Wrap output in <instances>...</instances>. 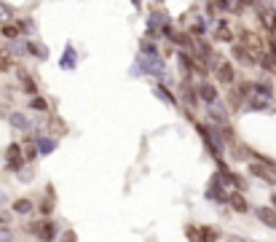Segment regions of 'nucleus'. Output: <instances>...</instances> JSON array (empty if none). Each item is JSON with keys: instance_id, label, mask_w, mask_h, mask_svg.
Listing matches in <instances>:
<instances>
[{"instance_id": "9b49d317", "label": "nucleus", "mask_w": 276, "mask_h": 242, "mask_svg": "<svg viewBox=\"0 0 276 242\" xmlns=\"http://www.w3.org/2000/svg\"><path fill=\"white\" fill-rule=\"evenodd\" d=\"M201 97L207 100V103H215V100H217L215 87H212V84H204V87H201Z\"/></svg>"}, {"instance_id": "1a4fd4ad", "label": "nucleus", "mask_w": 276, "mask_h": 242, "mask_svg": "<svg viewBox=\"0 0 276 242\" xmlns=\"http://www.w3.org/2000/svg\"><path fill=\"white\" fill-rule=\"evenodd\" d=\"M249 173H252V175H257V178H263L265 183H276V178L268 173L265 167H260V165H252V167H249Z\"/></svg>"}, {"instance_id": "9d476101", "label": "nucleus", "mask_w": 276, "mask_h": 242, "mask_svg": "<svg viewBox=\"0 0 276 242\" xmlns=\"http://www.w3.org/2000/svg\"><path fill=\"white\" fill-rule=\"evenodd\" d=\"M231 207H233V210H239V213H247V210H249L247 199H244L241 194H233V197H231Z\"/></svg>"}, {"instance_id": "f03ea898", "label": "nucleus", "mask_w": 276, "mask_h": 242, "mask_svg": "<svg viewBox=\"0 0 276 242\" xmlns=\"http://www.w3.org/2000/svg\"><path fill=\"white\" fill-rule=\"evenodd\" d=\"M233 57L241 62V65H257V57H255V51L252 49H247L244 43H233Z\"/></svg>"}, {"instance_id": "dca6fc26", "label": "nucleus", "mask_w": 276, "mask_h": 242, "mask_svg": "<svg viewBox=\"0 0 276 242\" xmlns=\"http://www.w3.org/2000/svg\"><path fill=\"white\" fill-rule=\"evenodd\" d=\"M51 207H54L51 202H41V213H46V215H49V213H51Z\"/></svg>"}, {"instance_id": "39448f33", "label": "nucleus", "mask_w": 276, "mask_h": 242, "mask_svg": "<svg viewBox=\"0 0 276 242\" xmlns=\"http://www.w3.org/2000/svg\"><path fill=\"white\" fill-rule=\"evenodd\" d=\"M6 156H9V167L17 170V167L22 165V159H25V151H22V145L14 143V145H9V153H6ZM25 162H27V159H25Z\"/></svg>"}, {"instance_id": "f3484780", "label": "nucleus", "mask_w": 276, "mask_h": 242, "mask_svg": "<svg viewBox=\"0 0 276 242\" xmlns=\"http://www.w3.org/2000/svg\"><path fill=\"white\" fill-rule=\"evenodd\" d=\"M239 3H255V0H239Z\"/></svg>"}, {"instance_id": "0eeeda50", "label": "nucleus", "mask_w": 276, "mask_h": 242, "mask_svg": "<svg viewBox=\"0 0 276 242\" xmlns=\"http://www.w3.org/2000/svg\"><path fill=\"white\" fill-rule=\"evenodd\" d=\"M188 237H196V239H217L220 231L209 229V226H204V229H188Z\"/></svg>"}, {"instance_id": "2eb2a0df", "label": "nucleus", "mask_w": 276, "mask_h": 242, "mask_svg": "<svg viewBox=\"0 0 276 242\" xmlns=\"http://www.w3.org/2000/svg\"><path fill=\"white\" fill-rule=\"evenodd\" d=\"M22 151L27 153V162H33V159H35V145H33V143H27L25 148H22Z\"/></svg>"}, {"instance_id": "f8f14e48", "label": "nucleus", "mask_w": 276, "mask_h": 242, "mask_svg": "<svg viewBox=\"0 0 276 242\" xmlns=\"http://www.w3.org/2000/svg\"><path fill=\"white\" fill-rule=\"evenodd\" d=\"M0 35L3 38H17L19 35V25H3L0 27Z\"/></svg>"}, {"instance_id": "f257e3e1", "label": "nucleus", "mask_w": 276, "mask_h": 242, "mask_svg": "<svg viewBox=\"0 0 276 242\" xmlns=\"http://www.w3.org/2000/svg\"><path fill=\"white\" fill-rule=\"evenodd\" d=\"M239 43H244L247 49H252V51H255V57H257V59H263L265 54H268V49H265V41H263V38H260V35L255 33V30H247V27H244V30H239Z\"/></svg>"}, {"instance_id": "20e7f679", "label": "nucleus", "mask_w": 276, "mask_h": 242, "mask_svg": "<svg viewBox=\"0 0 276 242\" xmlns=\"http://www.w3.org/2000/svg\"><path fill=\"white\" fill-rule=\"evenodd\" d=\"M30 229H33L41 239H51V237H54V223H51V221H35Z\"/></svg>"}, {"instance_id": "4468645a", "label": "nucleus", "mask_w": 276, "mask_h": 242, "mask_svg": "<svg viewBox=\"0 0 276 242\" xmlns=\"http://www.w3.org/2000/svg\"><path fill=\"white\" fill-rule=\"evenodd\" d=\"M33 108H35V111H49L46 100H41V97H35V100H33Z\"/></svg>"}, {"instance_id": "7ed1b4c3", "label": "nucleus", "mask_w": 276, "mask_h": 242, "mask_svg": "<svg viewBox=\"0 0 276 242\" xmlns=\"http://www.w3.org/2000/svg\"><path fill=\"white\" fill-rule=\"evenodd\" d=\"M215 75H217V81H220V84H233V78H236L233 65H231V62H225V59H220V62H217Z\"/></svg>"}, {"instance_id": "ddd939ff", "label": "nucleus", "mask_w": 276, "mask_h": 242, "mask_svg": "<svg viewBox=\"0 0 276 242\" xmlns=\"http://www.w3.org/2000/svg\"><path fill=\"white\" fill-rule=\"evenodd\" d=\"M14 210H17V213H30V210H33V202H30V199H19L17 205H14Z\"/></svg>"}, {"instance_id": "423d86ee", "label": "nucleus", "mask_w": 276, "mask_h": 242, "mask_svg": "<svg viewBox=\"0 0 276 242\" xmlns=\"http://www.w3.org/2000/svg\"><path fill=\"white\" fill-rule=\"evenodd\" d=\"M257 218H260L265 226L276 229V207H257Z\"/></svg>"}, {"instance_id": "a211bd4d", "label": "nucleus", "mask_w": 276, "mask_h": 242, "mask_svg": "<svg viewBox=\"0 0 276 242\" xmlns=\"http://www.w3.org/2000/svg\"><path fill=\"white\" fill-rule=\"evenodd\" d=\"M271 202H273V207H276V194H273V199H271Z\"/></svg>"}, {"instance_id": "6e6552de", "label": "nucleus", "mask_w": 276, "mask_h": 242, "mask_svg": "<svg viewBox=\"0 0 276 242\" xmlns=\"http://www.w3.org/2000/svg\"><path fill=\"white\" fill-rule=\"evenodd\" d=\"M215 35H217V41H233V30H231V25L228 22H220L217 25V30H215Z\"/></svg>"}]
</instances>
